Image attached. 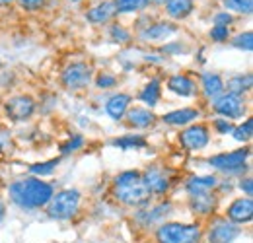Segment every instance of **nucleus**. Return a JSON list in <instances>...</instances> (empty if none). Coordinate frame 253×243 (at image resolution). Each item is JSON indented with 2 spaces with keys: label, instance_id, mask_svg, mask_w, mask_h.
Instances as JSON below:
<instances>
[{
  "label": "nucleus",
  "instance_id": "obj_1",
  "mask_svg": "<svg viewBox=\"0 0 253 243\" xmlns=\"http://www.w3.org/2000/svg\"><path fill=\"white\" fill-rule=\"evenodd\" d=\"M10 201L24 208V210H37L49 204L51 197L55 195V187L49 181H43L41 177H26L18 179L8 187Z\"/></svg>",
  "mask_w": 253,
  "mask_h": 243
},
{
  "label": "nucleus",
  "instance_id": "obj_2",
  "mask_svg": "<svg viewBox=\"0 0 253 243\" xmlns=\"http://www.w3.org/2000/svg\"><path fill=\"white\" fill-rule=\"evenodd\" d=\"M113 197L121 204L130 206V208L146 206L152 199L148 187L144 185V179H142V171H136V169H126V171H121L119 175H115Z\"/></svg>",
  "mask_w": 253,
  "mask_h": 243
},
{
  "label": "nucleus",
  "instance_id": "obj_3",
  "mask_svg": "<svg viewBox=\"0 0 253 243\" xmlns=\"http://www.w3.org/2000/svg\"><path fill=\"white\" fill-rule=\"evenodd\" d=\"M203 228L199 222H162L156 228L158 243H201Z\"/></svg>",
  "mask_w": 253,
  "mask_h": 243
},
{
  "label": "nucleus",
  "instance_id": "obj_4",
  "mask_svg": "<svg viewBox=\"0 0 253 243\" xmlns=\"http://www.w3.org/2000/svg\"><path fill=\"white\" fill-rule=\"evenodd\" d=\"M80 201L82 195L76 189H63L59 193H55L47 204V214L53 220H70L72 216H76L80 208Z\"/></svg>",
  "mask_w": 253,
  "mask_h": 243
},
{
  "label": "nucleus",
  "instance_id": "obj_5",
  "mask_svg": "<svg viewBox=\"0 0 253 243\" xmlns=\"http://www.w3.org/2000/svg\"><path fill=\"white\" fill-rule=\"evenodd\" d=\"M94 80V68L88 62H72L61 74V82L68 91L86 90Z\"/></svg>",
  "mask_w": 253,
  "mask_h": 243
},
{
  "label": "nucleus",
  "instance_id": "obj_6",
  "mask_svg": "<svg viewBox=\"0 0 253 243\" xmlns=\"http://www.w3.org/2000/svg\"><path fill=\"white\" fill-rule=\"evenodd\" d=\"M212 109L216 115H220L228 121H236V119H244L248 113V101L244 99V95H236L230 91H224L216 99H212Z\"/></svg>",
  "mask_w": 253,
  "mask_h": 243
},
{
  "label": "nucleus",
  "instance_id": "obj_7",
  "mask_svg": "<svg viewBox=\"0 0 253 243\" xmlns=\"http://www.w3.org/2000/svg\"><path fill=\"white\" fill-rule=\"evenodd\" d=\"M248 158H250V148L244 146V148H238V150H232V152H222L216 154V156H211L209 163L214 169L224 171V173H238V171L246 169Z\"/></svg>",
  "mask_w": 253,
  "mask_h": 243
},
{
  "label": "nucleus",
  "instance_id": "obj_8",
  "mask_svg": "<svg viewBox=\"0 0 253 243\" xmlns=\"http://www.w3.org/2000/svg\"><path fill=\"white\" fill-rule=\"evenodd\" d=\"M209 142H211V130L203 122H193L189 126H185L179 134V144L187 152H199L207 148Z\"/></svg>",
  "mask_w": 253,
  "mask_h": 243
},
{
  "label": "nucleus",
  "instance_id": "obj_9",
  "mask_svg": "<svg viewBox=\"0 0 253 243\" xmlns=\"http://www.w3.org/2000/svg\"><path fill=\"white\" fill-rule=\"evenodd\" d=\"M35 99L32 95H26V93H18V95H12L6 99L4 103V111L6 115L10 117V121L16 122H24L28 119H32L33 113H35Z\"/></svg>",
  "mask_w": 253,
  "mask_h": 243
},
{
  "label": "nucleus",
  "instance_id": "obj_10",
  "mask_svg": "<svg viewBox=\"0 0 253 243\" xmlns=\"http://www.w3.org/2000/svg\"><path fill=\"white\" fill-rule=\"evenodd\" d=\"M242 234V228L238 224H232L226 218H214L209 224L207 230V242L209 243H234Z\"/></svg>",
  "mask_w": 253,
  "mask_h": 243
},
{
  "label": "nucleus",
  "instance_id": "obj_11",
  "mask_svg": "<svg viewBox=\"0 0 253 243\" xmlns=\"http://www.w3.org/2000/svg\"><path fill=\"white\" fill-rule=\"evenodd\" d=\"M142 179H144V185L148 187L150 195H166L171 187L169 171L160 165H148L142 171Z\"/></svg>",
  "mask_w": 253,
  "mask_h": 243
},
{
  "label": "nucleus",
  "instance_id": "obj_12",
  "mask_svg": "<svg viewBox=\"0 0 253 243\" xmlns=\"http://www.w3.org/2000/svg\"><path fill=\"white\" fill-rule=\"evenodd\" d=\"M253 218V199L252 197H242L230 202V206L226 208V220H230L232 224H248Z\"/></svg>",
  "mask_w": 253,
  "mask_h": 243
},
{
  "label": "nucleus",
  "instance_id": "obj_13",
  "mask_svg": "<svg viewBox=\"0 0 253 243\" xmlns=\"http://www.w3.org/2000/svg\"><path fill=\"white\" fill-rule=\"evenodd\" d=\"M175 31H177V26L171 22H156V24H148L138 33V37L144 43H162V41L169 39Z\"/></svg>",
  "mask_w": 253,
  "mask_h": 243
},
{
  "label": "nucleus",
  "instance_id": "obj_14",
  "mask_svg": "<svg viewBox=\"0 0 253 243\" xmlns=\"http://www.w3.org/2000/svg\"><path fill=\"white\" fill-rule=\"evenodd\" d=\"M201 111L197 107H181L175 111H169L162 117V121L169 126H189L193 122H197V119H201Z\"/></svg>",
  "mask_w": 253,
  "mask_h": 243
},
{
  "label": "nucleus",
  "instance_id": "obj_15",
  "mask_svg": "<svg viewBox=\"0 0 253 243\" xmlns=\"http://www.w3.org/2000/svg\"><path fill=\"white\" fill-rule=\"evenodd\" d=\"M171 210V202H160V204H154L150 208H144V210H138L136 212V222L142 226V228H148V226H154L162 222Z\"/></svg>",
  "mask_w": 253,
  "mask_h": 243
},
{
  "label": "nucleus",
  "instance_id": "obj_16",
  "mask_svg": "<svg viewBox=\"0 0 253 243\" xmlns=\"http://www.w3.org/2000/svg\"><path fill=\"white\" fill-rule=\"evenodd\" d=\"M168 90L179 97H193L197 93V82L187 74H173L168 80Z\"/></svg>",
  "mask_w": 253,
  "mask_h": 243
},
{
  "label": "nucleus",
  "instance_id": "obj_17",
  "mask_svg": "<svg viewBox=\"0 0 253 243\" xmlns=\"http://www.w3.org/2000/svg\"><path fill=\"white\" fill-rule=\"evenodd\" d=\"M130 101H132V97L128 93H115L105 101V113L113 121H121V119H125L126 111L130 107Z\"/></svg>",
  "mask_w": 253,
  "mask_h": 243
},
{
  "label": "nucleus",
  "instance_id": "obj_18",
  "mask_svg": "<svg viewBox=\"0 0 253 243\" xmlns=\"http://www.w3.org/2000/svg\"><path fill=\"white\" fill-rule=\"evenodd\" d=\"M189 208L193 214L199 216H211L216 208V197L211 193H201V195H191L189 197Z\"/></svg>",
  "mask_w": 253,
  "mask_h": 243
},
{
  "label": "nucleus",
  "instance_id": "obj_19",
  "mask_svg": "<svg viewBox=\"0 0 253 243\" xmlns=\"http://www.w3.org/2000/svg\"><path fill=\"white\" fill-rule=\"evenodd\" d=\"M126 122L134 128H148L156 121V115L148 107H128L126 111Z\"/></svg>",
  "mask_w": 253,
  "mask_h": 243
},
{
  "label": "nucleus",
  "instance_id": "obj_20",
  "mask_svg": "<svg viewBox=\"0 0 253 243\" xmlns=\"http://www.w3.org/2000/svg\"><path fill=\"white\" fill-rule=\"evenodd\" d=\"M115 14H117V12H115L113 2H111V0H105V2H99V4L92 6V8L86 12V20H88L90 24L99 26V24H107Z\"/></svg>",
  "mask_w": 253,
  "mask_h": 243
},
{
  "label": "nucleus",
  "instance_id": "obj_21",
  "mask_svg": "<svg viewBox=\"0 0 253 243\" xmlns=\"http://www.w3.org/2000/svg\"><path fill=\"white\" fill-rule=\"evenodd\" d=\"M201 88L209 99H216L218 95L226 91L224 90V80L218 72H203L201 74Z\"/></svg>",
  "mask_w": 253,
  "mask_h": 243
},
{
  "label": "nucleus",
  "instance_id": "obj_22",
  "mask_svg": "<svg viewBox=\"0 0 253 243\" xmlns=\"http://www.w3.org/2000/svg\"><path fill=\"white\" fill-rule=\"evenodd\" d=\"M220 185L218 177L214 175H197V177H191L189 181L185 183V191L187 195H201V193H211L212 189H216Z\"/></svg>",
  "mask_w": 253,
  "mask_h": 243
},
{
  "label": "nucleus",
  "instance_id": "obj_23",
  "mask_svg": "<svg viewBox=\"0 0 253 243\" xmlns=\"http://www.w3.org/2000/svg\"><path fill=\"white\" fill-rule=\"evenodd\" d=\"M252 88H253V76L250 72L236 74L228 82H224V90H228L230 93H236V95H246V93L252 91Z\"/></svg>",
  "mask_w": 253,
  "mask_h": 243
},
{
  "label": "nucleus",
  "instance_id": "obj_24",
  "mask_svg": "<svg viewBox=\"0 0 253 243\" xmlns=\"http://www.w3.org/2000/svg\"><path fill=\"white\" fill-rule=\"evenodd\" d=\"M195 10V0H168L166 2V14L171 20H185Z\"/></svg>",
  "mask_w": 253,
  "mask_h": 243
},
{
  "label": "nucleus",
  "instance_id": "obj_25",
  "mask_svg": "<svg viewBox=\"0 0 253 243\" xmlns=\"http://www.w3.org/2000/svg\"><path fill=\"white\" fill-rule=\"evenodd\" d=\"M160 97H162V84H160L158 78H152V80L140 90V93H138V99H140L148 109L158 105Z\"/></svg>",
  "mask_w": 253,
  "mask_h": 243
},
{
  "label": "nucleus",
  "instance_id": "obj_26",
  "mask_svg": "<svg viewBox=\"0 0 253 243\" xmlns=\"http://www.w3.org/2000/svg\"><path fill=\"white\" fill-rule=\"evenodd\" d=\"M111 146L119 148V150H138V148L146 146V140L140 134H125V136H119V138L111 140Z\"/></svg>",
  "mask_w": 253,
  "mask_h": 243
},
{
  "label": "nucleus",
  "instance_id": "obj_27",
  "mask_svg": "<svg viewBox=\"0 0 253 243\" xmlns=\"http://www.w3.org/2000/svg\"><path fill=\"white\" fill-rule=\"evenodd\" d=\"M111 2L115 6L117 14H136L148 6L146 0H111Z\"/></svg>",
  "mask_w": 253,
  "mask_h": 243
},
{
  "label": "nucleus",
  "instance_id": "obj_28",
  "mask_svg": "<svg viewBox=\"0 0 253 243\" xmlns=\"http://www.w3.org/2000/svg\"><path fill=\"white\" fill-rule=\"evenodd\" d=\"M59 162H61L59 158H53V160H49V162L33 163L32 167H30V171H32L33 177H45V175H51V173H55V169H57Z\"/></svg>",
  "mask_w": 253,
  "mask_h": 243
},
{
  "label": "nucleus",
  "instance_id": "obj_29",
  "mask_svg": "<svg viewBox=\"0 0 253 243\" xmlns=\"http://www.w3.org/2000/svg\"><path fill=\"white\" fill-rule=\"evenodd\" d=\"M226 12H236V14H246L250 16L253 10V0H222Z\"/></svg>",
  "mask_w": 253,
  "mask_h": 243
},
{
  "label": "nucleus",
  "instance_id": "obj_30",
  "mask_svg": "<svg viewBox=\"0 0 253 243\" xmlns=\"http://www.w3.org/2000/svg\"><path fill=\"white\" fill-rule=\"evenodd\" d=\"M232 134H234V138H236L238 142H250V138H252V134H253V121L248 117L246 122L234 126Z\"/></svg>",
  "mask_w": 253,
  "mask_h": 243
},
{
  "label": "nucleus",
  "instance_id": "obj_31",
  "mask_svg": "<svg viewBox=\"0 0 253 243\" xmlns=\"http://www.w3.org/2000/svg\"><path fill=\"white\" fill-rule=\"evenodd\" d=\"M109 39H111L113 43H121V45H125V43H128V41L132 39V33L126 30L125 26L115 24V26L109 28Z\"/></svg>",
  "mask_w": 253,
  "mask_h": 243
},
{
  "label": "nucleus",
  "instance_id": "obj_32",
  "mask_svg": "<svg viewBox=\"0 0 253 243\" xmlns=\"http://www.w3.org/2000/svg\"><path fill=\"white\" fill-rule=\"evenodd\" d=\"M84 144H86V138H84L82 134H72V136H70L66 142H63V144H61V154H63V156H66V154L76 152V150H80Z\"/></svg>",
  "mask_w": 253,
  "mask_h": 243
},
{
  "label": "nucleus",
  "instance_id": "obj_33",
  "mask_svg": "<svg viewBox=\"0 0 253 243\" xmlns=\"http://www.w3.org/2000/svg\"><path fill=\"white\" fill-rule=\"evenodd\" d=\"M232 45L236 49H242L246 53H250L253 49V33L252 31H244V33H238L234 39H232Z\"/></svg>",
  "mask_w": 253,
  "mask_h": 243
},
{
  "label": "nucleus",
  "instance_id": "obj_34",
  "mask_svg": "<svg viewBox=\"0 0 253 243\" xmlns=\"http://www.w3.org/2000/svg\"><path fill=\"white\" fill-rule=\"evenodd\" d=\"M115 84H117V76L111 74V72H99V74L95 76V86H97L99 90L115 88Z\"/></svg>",
  "mask_w": 253,
  "mask_h": 243
},
{
  "label": "nucleus",
  "instance_id": "obj_35",
  "mask_svg": "<svg viewBox=\"0 0 253 243\" xmlns=\"http://www.w3.org/2000/svg\"><path fill=\"white\" fill-rule=\"evenodd\" d=\"M211 39L214 43H226L230 39V28H224V26H212V30L209 31Z\"/></svg>",
  "mask_w": 253,
  "mask_h": 243
},
{
  "label": "nucleus",
  "instance_id": "obj_36",
  "mask_svg": "<svg viewBox=\"0 0 253 243\" xmlns=\"http://www.w3.org/2000/svg\"><path fill=\"white\" fill-rule=\"evenodd\" d=\"M212 128H214L218 134H230V132L234 130V122L224 119V117H218V119L212 121Z\"/></svg>",
  "mask_w": 253,
  "mask_h": 243
},
{
  "label": "nucleus",
  "instance_id": "obj_37",
  "mask_svg": "<svg viewBox=\"0 0 253 243\" xmlns=\"http://www.w3.org/2000/svg\"><path fill=\"white\" fill-rule=\"evenodd\" d=\"M234 22V18H232V14L230 12H226V10H222V12H216L214 16H212V24L214 26H224V28H230V24Z\"/></svg>",
  "mask_w": 253,
  "mask_h": 243
},
{
  "label": "nucleus",
  "instance_id": "obj_38",
  "mask_svg": "<svg viewBox=\"0 0 253 243\" xmlns=\"http://www.w3.org/2000/svg\"><path fill=\"white\" fill-rule=\"evenodd\" d=\"M18 2H20L22 8H26V10H30V12L41 10L43 4H45V0H18Z\"/></svg>",
  "mask_w": 253,
  "mask_h": 243
},
{
  "label": "nucleus",
  "instance_id": "obj_39",
  "mask_svg": "<svg viewBox=\"0 0 253 243\" xmlns=\"http://www.w3.org/2000/svg\"><path fill=\"white\" fill-rule=\"evenodd\" d=\"M238 187H240V191H242V193H246V197H252V195H253V181H252V177H244V179H240Z\"/></svg>",
  "mask_w": 253,
  "mask_h": 243
},
{
  "label": "nucleus",
  "instance_id": "obj_40",
  "mask_svg": "<svg viewBox=\"0 0 253 243\" xmlns=\"http://www.w3.org/2000/svg\"><path fill=\"white\" fill-rule=\"evenodd\" d=\"M4 210H6V208H4V204H2V201H0V222H2V218H4Z\"/></svg>",
  "mask_w": 253,
  "mask_h": 243
},
{
  "label": "nucleus",
  "instance_id": "obj_41",
  "mask_svg": "<svg viewBox=\"0 0 253 243\" xmlns=\"http://www.w3.org/2000/svg\"><path fill=\"white\" fill-rule=\"evenodd\" d=\"M146 2H148V4H150V2H152V4H166L168 0H146Z\"/></svg>",
  "mask_w": 253,
  "mask_h": 243
},
{
  "label": "nucleus",
  "instance_id": "obj_42",
  "mask_svg": "<svg viewBox=\"0 0 253 243\" xmlns=\"http://www.w3.org/2000/svg\"><path fill=\"white\" fill-rule=\"evenodd\" d=\"M14 0H0V6H10Z\"/></svg>",
  "mask_w": 253,
  "mask_h": 243
},
{
  "label": "nucleus",
  "instance_id": "obj_43",
  "mask_svg": "<svg viewBox=\"0 0 253 243\" xmlns=\"http://www.w3.org/2000/svg\"><path fill=\"white\" fill-rule=\"evenodd\" d=\"M0 66H2V62H0Z\"/></svg>",
  "mask_w": 253,
  "mask_h": 243
}]
</instances>
